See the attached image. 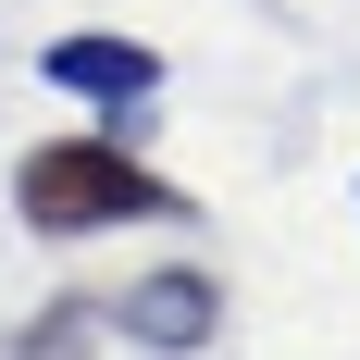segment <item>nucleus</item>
<instances>
[{
    "mask_svg": "<svg viewBox=\"0 0 360 360\" xmlns=\"http://www.w3.org/2000/svg\"><path fill=\"white\" fill-rule=\"evenodd\" d=\"M37 75H50L63 100H100L112 137L162 100V50H137V37H50V50H37Z\"/></svg>",
    "mask_w": 360,
    "mask_h": 360,
    "instance_id": "3",
    "label": "nucleus"
},
{
    "mask_svg": "<svg viewBox=\"0 0 360 360\" xmlns=\"http://www.w3.org/2000/svg\"><path fill=\"white\" fill-rule=\"evenodd\" d=\"M87 335H100V311H87V298H63V311L13 323V348H0V360H87Z\"/></svg>",
    "mask_w": 360,
    "mask_h": 360,
    "instance_id": "4",
    "label": "nucleus"
},
{
    "mask_svg": "<svg viewBox=\"0 0 360 360\" xmlns=\"http://www.w3.org/2000/svg\"><path fill=\"white\" fill-rule=\"evenodd\" d=\"M100 335H124V348H149V360H199L224 335V286L199 261H162V274H137V286L100 298Z\"/></svg>",
    "mask_w": 360,
    "mask_h": 360,
    "instance_id": "2",
    "label": "nucleus"
},
{
    "mask_svg": "<svg viewBox=\"0 0 360 360\" xmlns=\"http://www.w3.org/2000/svg\"><path fill=\"white\" fill-rule=\"evenodd\" d=\"M13 212L50 249H87V236H124V224H186L199 199L162 162H137V137H37L13 162Z\"/></svg>",
    "mask_w": 360,
    "mask_h": 360,
    "instance_id": "1",
    "label": "nucleus"
}]
</instances>
